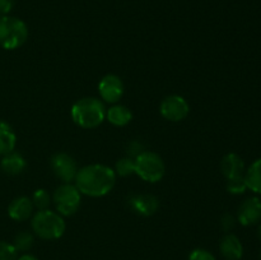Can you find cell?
Returning a JSON list of instances; mask_svg holds the SVG:
<instances>
[{
    "instance_id": "cell-6",
    "label": "cell",
    "mask_w": 261,
    "mask_h": 260,
    "mask_svg": "<svg viewBox=\"0 0 261 260\" xmlns=\"http://www.w3.org/2000/svg\"><path fill=\"white\" fill-rule=\"evenodd\" d=\"M53 201L60 216H73L81 206L82 194L74 184H61L54 191Z\"/></svg>"
},
{
    "instance_id": "cell-5",
    "label": "cell",
    "mask_w": 261,
    "mask_h": 260,
    "mask_svg": "<svg viewBox=\"0 0 261 260\" xmlns=\"http://www.w3.org/2000/svg\"><path fill=\"white\" fill-rule=\"evenodd\" d=\"M135 173L147 183H158L163 178L166 166L162 157L152 150L140 152L135 157Z\"/></svg>"
},
{
    "instance_id": "cell-4",
    "label": "cell",
    "mask_w": 261,
    "mask_h": 260,
    "mask_svg": "<svg viewBox=\"0 0 261 260\" xmlns=\"http://www.w3.org/2000/svg\"><path fill=\"white\" fill-rule=\"evenodd\" d=\"M28 38V27L22 19L12 15L0 17V46L5 50H17Z\"/></svg>"
},
{
    "instance_id": "cell-27",
    "label": "cell",
    "mask_w": 261,
    "mask_h": 260,
    "mask_svg": "<svg viewBox=\"0 0 261 260\" xmlns=\"http://www.w3.org/2000/svg\"><path fill=\"white\" fill-rule=\"evenodd\" d=\"M17 260H38L37 257L35 256V255H31V254H24L22 255V256L18 257Z\"/></svg>"
},
{
    "instance_id": "cell-10",
    "label": "cell",
    "mask_w": 261,
    "mask_h": 260,
    "mask_svg": "<svg viewBox=\"0 0 261 260\" xmlns=\"http://www.w3.org/2000/svg\"><path fill=\"white\" fill-rule=\"evenodd\" d=\"M129 205L132 211L142 217H150L160 208V201L152 194H137L130 196Z\"/></svg>"
},
{
    "instance_id": "cell-11",
    "label": "cell",
    "mask_w": 261,
    "mask_h": 260,
    "mask_svg": "<svg viewBox=\"0 0 261 260\" xmlns=\"http://www.w3.org/2000/svg\"><path fill=\"white\" fill-rule=\"evenodd\" d=\"M237 219L242 226H252L261 219V200L259 198H249L240 205Z\"/></svg>"
},
{
    "instance_id": "cell-22",
    "label": "cell",
    "mask_w": 261,
    "mask_h": 260,
    "mask_svg": "<svg viewBox=\"0 0 261 260\" xmlns=\"http://www.w3.org/2000/svg\"><path fill=\"white\" fill-rule=\"evenodd\" d=\"M247 189L246 181H245L244 176L236 178H231V180H227V190L231 194H244L245 190Z\"/></svg>"
},
{
    "instance_id": "cell-8",
    "label": "cell",
    "mask_w": 261,
    "mask_h": 260,
    "mask_svg": "<svg viewBox=\"0 0 261 260\" xmlns=\"http://www.w3.org/2000/svg\"><path fill=\"white\" fill-rule=\"evenodd\" d=\"M160 111L163 119L172 122H178L188 117L189 112H190V106L182 96L171 94L161 102Z\"/></svg>"
},
{
    "instance_id": "cell-13",
    "label": "cell",
    "mask_w": 261,
    "mask_h": 260,
    "mask_svg": "<svg viewBox=\"0 0 261 260\" xmlns=\"http://www.w3.org/2000/svg\"><path fill=\"white\" fill-rule=\"evenodd\" d=\"M221 170L227 180L241 177V176H244L245 171L244 160L236 153H228L222 160Z\"/></svg>"
},
{
    "instance_id": "cell-26",
    "label": "cell",
    "mask_w": 261,
    "mask_h": 260,
    "mask_svg": "<svg viewBox=\"0 0 261 260\" xmlns=\"http://www.w3.org/2000/svg\"><path fill=\"white\" fill-rule=\"evenodd\" d=\"M234 226V218L233 216H231V214H224L223 217H222V227H223L224 231H229V229L233 228Z\"/></svg>"
},
{
    "instance_id": "cell-12",
    "label": "cell",
    "mask_w": 261,
    "mask_h": 260,
    "mask_svg": "<svg viewBox=\"0 0 261 260\" xmlns=\"http://www.w3.org/2000/svg\"><path fill=\"white\" fill-rule=\"evenodd\" d=\"M33 203L27 196H19L12 200V203L8 206V214L13 221L23 222L27 221L33 213Z\"/></svg>"
},
{
    "instance_id": "cell-16",
    "label": "cell",
    "mask_w": 261,
    "mask_h": 260,
    "mask_svg": "<svg viewBox=\"0 0 261 260\" xmlns=\"http://www.w3.org/2000/svg\"><path fill=\"white\" fill-rule=\"evenodd\" d=\"M106 119L115 126H126L133 120V114L130 109L124 105L115 103L114 106L106 110Z\"/></svg>"
},
{
    "instance_id": "cell-21",
    "label": "cell",
    "mask_w": 261,
    "mask_h": 260,
    "mask_svg": "<svg viewBox=\"0 0 261 260\" xmlns=\"http://www.w3.org/2000/svg\"><path fill=\"white\" fill-rule=\"evenodd\" d=\"M31 200H32L35 208H37L38 211H45V209H48V205L51 203V196L48 191L45 190V189H37L33 193Z\"/></svg>"
},
{
    "instance_id": "cell-7",
    "label": "cell",
    "mask_w": 261,
    "mask_h": 260,
    "mask_svg": "<svg viewBox=\"0 0 261 260\" xmlns=\"http://www.w3.org/2000/svg\"><path fill=\"white\" fill-rule=\"evenodd\" d=\"M51 170L54 175L63 181V184H71L78 173V163L68 153H55L51 158Z\"/></svg>"
},
{
    "instance_id": "cell-3",
    "label": "cell",
    "mask_w": 261,
    "mask_h": 260,
    "mask_svg": "<svg viewBox=\"0 0 261 260\" xmlns=\"http://www.w3.org/2000/svg\"><path fill=\"white\" fill-rule=\"evenodd\" d=\"M31 226H32L36 236L42 240L60 239L66 229V224L63 216H60L58 212L50 211V209L38 211L32 217Z\"/></svg>"
},
{
    "instance_id": "cell-25",
    "label": "cell",
    "mask_w": 261,
    "mask_h": 260,
    "mask_svg": "<svg viewBox=\"0 0 261 260\" xmlns=\"http://www.w3.org/2000/svg\"><path fill=\"white\" fill-rule=\"evenodd\" d=\"M14 7V0H0V15H9Z\"/></svg>"
},
{
    "instance_id": "cell-14",
    "label": "cell",
    "mask_w": 261,
    "mask_h": 260,
    "mask_svg": "<svg viewBox=\"0 0 261 260\" xmlns=\"http://www.w3.org/2000/svg\"><path fill=\"white\" fill-rule=\"evenodd\" d=\"M221 254L226 260H240L244 255V246L236 235L228 233L221 240L219 244Z\"/></svg>"
},
{
    "instance_id": "cell-1",
    "label": "cell",
    "mask_w": 261,
    "mask_h": 260,
    "mask_svg": "<svg viewBox=\"0 0 261 260\" xmlns=\"http://www.w3.org/2000/svg\"><path fill=\"white\" fill-rule=\"evenodd\" d=\"M74 183L82 195L101 198L114 189L116 173L109 166L94 163L79 168Z\"/></svg>"
},
{
    "instance_id": "cell-15",
    "label": "cell",
    "mask_w": 261,
    "mask_h": 260,
    "mask_svg": "<svg viewBox=\"0 0 261 260\" xmlns=\"http://www.w3.org/2000/svg\"><path fill=\"white\" fill-rule=\"evenodd\" d=\"M27 167L24 157L17 152H10L8 154L3 155L0 161V168L4 173L10 176H17L22 173Z\"/></svg>"
},
{
    "instance_id": "cell-19",
    "label": "cell",
    "mask_w": 261,
    "mask_h": 260,
    "mask_svg": "<svg viewBox=\"0 0 261 260\" xmlns=\"http://www.w3.org/2000/svg\"><path fill=\"white\" fill-rule=\"evenodd\" d=\"M114 171L116 176H121V177L133 175V173H135V161L132 157L120 158L115 165Z\"/></svg>"
},
{
    "instance_id": "cell-2",
    "label": "cell",
    "mask_w": 261,
    "mask_h": 260,
    "mask_svg": "<svg viewBox=\"0 0 261 260\" xmlns=\"http://www.w3.org/2000/svg\"><path fill=\"white\" fill-rule=\"evenodd\" d=\"M71 119L83 129H94L106 119V107L101 99L96 97H86L73 105Z\"/></svg>"
},
{
    "instance_id": "cell-17",
    "label": "cell",
    "mask_w": 261,
    "mask_h": 260,
    "mask_svg": "<svg viewBox=\"0 0 261 260\" xmlns=\"http://www.w3.org/2000/svg\"><path fill=\"white\" fill-rule=\"evenodd\" d=\"M17 144V135L14 130L4 120H0V155L13 152Z\"/></svg>"
},
{
    "instance_id": "cell-9",
    "label": "cell",
    "mask_w": 261,
    "mask_h": 260,
    "mask_svg": "<svg viewBox=\"0 0 261 260\" xmlns=\"http://www.w3.org/2000/svg\"><path fill=\"white\" fill-rule=\"evenodd\" d=\"M124 89V83L120 79V76L115 75V74H107L98 83L99 97L105 102L111 105L117 103L121 99Z\"/></svg>"
},
{
    "instance_id": "cell-18",
    "label": "cell",
    "mask_w": 261,
    "mask_h": 260,
    "mask_svg": "<svg viewBox=\"0 0 261 260\" xmlns=\"http://www.w3.org/2000/svg\"><path fill=\"white\" fill-rule=\"evenodd\" d=\"M244 177L246 181L247 189H250L254 193L261 194V158L255 161L250 166Z\"/></svg>"
},
{
    "instance_id": "cell-23",
    "label": "cell",
    "mask_w": 261,
    "mask_h": 260,
    "mask_svg": "<svg viewBox=\"0 0 261 260\" xmlns=\"http://www.w3.org/2000/svg\"><path fill=\"white\" fill-rule=\"evenodd\" d=\"M18 251L13 244L7 241H0V260H17Z\"/></svg>"
},
{
    "instance_id": "cell-20",
    "label": "cell",
    "mask_w": 261,
    "mask_h": 260,
    "mask_svg": "<svg viewBox=\"0 0 261 260\" xmlns=\"http://www.w3.org/2000/svg\"><path fill=\"white\" fill-rule=\"evenodd\" d=\"M33 242H35V239H33V235L30 233V232H19L18 235H15L14 241H13V246L15 247L17 251L25 252L28 250H31V247L33 246Z\"/></svg>"
},
{
    "instance_id": "cell-28",
    "label": "cell",
    "mask_w": 261,
    "mask_h": 260,
    "mask_svg": "<svg viewBox=\"0 0 261 260\" xmlns=\"http://www.w3.org/2000/svg\"><path fill=\"white\" fill-rule=\"evenodd\" d=\"M259 237H260V240H261V224H260V227H259Z\"/></svg>"
},
{
    "instance_id": "cell-24",
    "label": "cell",
    "mask_w": 261,
    "mask_h": 260,
    "mask_svg": "<svg viewBox=\"0 0 261 260\" xmlns=\"http://www.w3.org/2000/svg\"><path fill=\"white\" fill-rule=\"evenodd\" d=\"M189 260H216L214 255L205 249H195L189 255Z\"/></svg>"
}]
</instances>
